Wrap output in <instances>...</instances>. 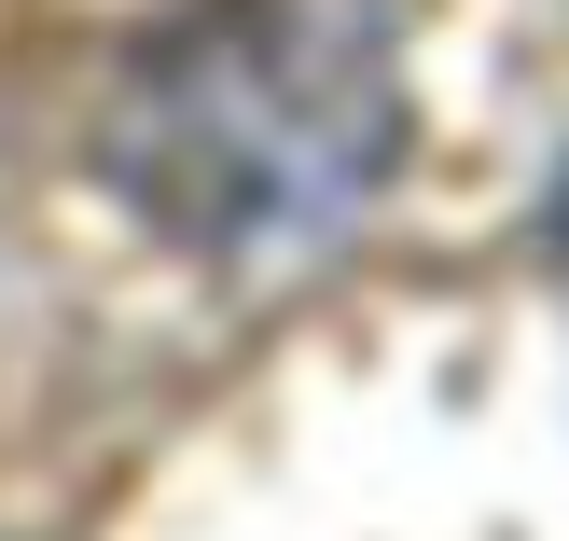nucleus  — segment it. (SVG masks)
<instances>
[{"mask_svg":"<svg viewBox=\"0 0 569 541\" xmlns=\"http://www.w3.org/2000/svg\"><path fill=\"white\" fill-rule=\"evenodd\" d=\"M126 181L194 237L333 222L389 167V70L333 14H209L126 83Z\"/></svg>","mask_w":569,"mask_h":541,"instance_id":"1","label":"nucleus"}]
</instances>
